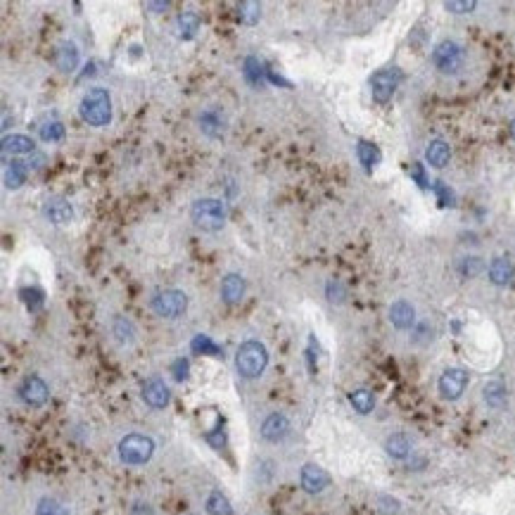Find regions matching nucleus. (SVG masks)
Segmentation results:
<instances>
[{
  "mask_svg": "<svg viewBox=\"0 0 515 515\" xmlns=\"http://www.w3.org/2000/svg\"><path fill=\"white\" fill-rule=\"evenodd\" d=\"M79 112L88 126H107L112 121V97L105 88H90L81 97Z\"/></svg>",
  "mask_w": 515,
  "mask_h": 515,
  "instance_id": "f257e3e1",
  "label": "nucleus"
},
{
  "mask_svg": "<svg viewBox=\"0 0 515 515\" xmlns=\"http://www.w3.org/2000/svg\"><path fill=\"white\" fill-rule=\"evenodd\" d=\"M190 217H193V224L202 228V231L207 233H217L221 228L226 226V205L217 198H200L193 202L190 207Z\"/></svg>",
  "mask_w": 515,
  "mask_h": 515,
  "instance_id": "f03ea898",
  "label": "nucleus"
},
{
  "mask_svg": "<svg viewBox=\"0 0 515 515\" xmlns=\"http://www.w3.org/2000/svg\"><path fill=\"white\" fill-rule=\"evenodd\" d=\"M266 363H269V351L262 342L257 340H247L240 344L238 354H236V370L240 373V377L245 380H254L264 373Z\"/></svg>",
  "mask_w": 515,
  "mask_h": 515,
  "instance_id": "7ed1b4c3",
  "label": "nucleus"
},
{
  "mask_svg": "<svg viewBox=\"0 0 515 515\" xmlns=\"http://www.w3.org/2000/svg\"><path fill=\"white\" fill-rule=\"evenodd\" d=\"M116 452H119L121 463H126V466H143V463H147L152 459L154 442H152V437H147V435L131 432L119 442Z\"/></svg>",
  "mask_w": 515,
  "mask_h": 515,
  "instance_id": "20e7f679",
  "label": "nucleus"
},
{
  "mask_svg": "<svg viewBox=\"0 0 515 515\" xmlns=\"http://www.w3.org/2000/svg\"><path fill=\"white\" fill-rule=\"evenodd\" d=\"M150 306L159 318H178L188 309V295L183 290H159L150 299Z\"/></svg>",
  "mask_w": 515,
  "mask_h": 515,
  "instance_id": "39448f33",
  "label": "nucleus"
},
{
  "mask_svg": "<svg viewBox=\"0 0 515 515\" xmlns=\"http://www.w3.org/2000/svg\"><path fill=\"white\" fill-rule=\"evenodd\" d=\"M466 60V53L456 41H442L432 50V64L442 74H459Z\"/></svg>",
  "mask_w": 515,
  "mask_h": 515,
  "instance_id": "423d86ee",
  "label": "nucleus"
},
{
  "mask_svg": "<svg viewBox=\"0 0 515 515\" xmlns=\"http://www.w3.org/2000/svg\"><path fill=\"white\" fill-rule=\"evenodd\" d=\"M399 83H401V71L396 67L375 71V74L370 76V93H373V100L380 102V105L389 102Z\"/></svg>",
  "mask_w": 515,
  "mask_h": 515,
  "instance_id": "0eeeda50",
  "label": "nucleus"
},
{
  "mask_svg": "<svg viewBox=\"0 0 515 515\" xmlns=\"http://www.w3.org/2000/svg\"><path fill=\"white\" fill-rule=\"evenodd\" d=\"M466 387H468V373L463 368H447L444 373L440 375V382H437L440 396L447 401L461 399V394L466 392Z\"/></svg>",
  "mask_w": 515,
  "mask_h": 515,
  "instance_id": "6e6552de",
  "label": "nucleus"
},
{
  "mask_svg": "<svg viewBox=\"0 0 515 515\" xmlns=\"http://www.w3.org/2000/svg\"><path fill=\"white\" fill-rule=\"evenodd\" d=\"M19 396H22V401L29 404V406H43L50 396V389L38 375H29L27 380L22 382V387H19Z\"/></svg>",
  "mask_w": 515,
  "mask_h": 515,
  "instance_id": "1a4fd4ad",
  "label": "nucleus"
},
{
  "mask_svg": "<svg viewBox=\"0 0 515 515\" xmlns=\"http://www.w3.org/2000/svg\"><path fill=\"white\" fill-rule=\"evenodd\" d=\"M299 482H302L304 492L321 494L323 489L330 485V475L325 473L321 466H316V463H306L302 468V475H299Z\"/></svg>",
  "mask_w": 515,
  "mask_h": 515,
  "instance_id": "9d476101",
  "label": "nucleus"
},
{
  "mask_svg": "<svg viewBox=\"0 0 515 515\" xmlns=\"http://www.w3.org/2000/svg\"><path fill=\"white\" fill-rule=\"evenodd\" d=\"M43 217L50 221V224H69L74 219V207L69 205L64 198H50L43 202Z\"/></svg>",
  "mask_w": 515,
  "mask_h": 515,
  "instance_id": "9b49d317",
  "label": "nucleus"
},
{
  "mask_svg": "<svg viewBox=\"0 0 515 515\" xmlns=\"http://www.w3.org/2000/svg\"><path fill=\"white\" fill-rule=\"evenodd\" d=\"M290 435V420L283 413H271L266 416L262 423V437L266 442H283Z\"/></svg>",
  "mask_w": 515,
  "mask_h": 515,
  "instance_id": "f8f14e48",
  "label": "nucleus"
},
{
  "mask_svg": "<svg viewBox=\"0 0 515 515\" xmlns=\"http://www.w3.org/2000/svg\"><path fill=\"white\" fill-rule=\"evenodd\" d=\"M169 387L164 380H159V377H150V380L143 384V399L145 404H150L152 408H164L169 404Z\"/></svg>",
  "mask_w": 515,
  "mask_h": 515,
  "instance_id": "ddd939ff",
  "label": "nucleus"
},
{
  "mask_svg": "<svg viewBox=\"0 0 515 515\" xmlns=\"http://www.w3.org/2000/svg\"><path fill=\"white\" fill-rule=\"evenodd\" d=\"M36 152V143L29 135L22 133H12L3 138V154L5 157H19V154H34Z\"/></svg>",
  "mask_w": 515,
  "mask_h": 515,
  "instance_id": "4468645a",
  "label": "nucleus"
},
{
  "mask_svg": "<svg viewBox=\"0 0 515 515\" xmlns=\"http://www.w3.org/2000/svg\"><path fill=\"white\" fill-rule=\"evenodd\" d=\"M389 321H392V325L396 330L413 328L416 325V309L408 302L399 299V302H394L392 306H389Z\"/></svg>",
  "mask_w": 515,
  "mask_h": 515,
  "instance_id": "2eb2a0df",
  "label": "nucleus"
},
{
  "mask_svg": "<svg viewBox=\"0 0 515 515\" xmlns=\"http://www.w3.org/2000/svg\"><path fill=\"white\" fill-rule=\"evenodd\" d=\"M243 297H245V278L238 276V273H228L221 280V299L226 304H238Z\"/></svg>",
  "mask_w": 515,
  "mask_h": 515,
  "instance_id": "dca6fc26",
  "label": "nucleus"
},
{
  "mask_svg": "<svg viewBox=\"0 0 515 515\" xmlns=\"http://www.w3.org/2000/svg\"><path fill=\"white\" fill-rule=\"evenodd\" d=\"M81 62V53H79V45L71 43V41H64L60 48H57V55H55V64L60 71H74L79 67Z\"/></svg>",
  "mask_w": 515,
  "mask_h": 515,
  "instance_id": "f3484780",
  "label": "nucleus"
},
{
  "mask_svg": "<svg viewBox=\"0 0 515 515\" xmlns=\"http://www.w3.org/2000/svg\"><path fill=\"white\" fill-rule=\"evenodd\" d=\"M425 159H428V164H432L435 169H444L449 164V159H452V147L440 138L430 140V145L425 150Z\"/></svg>",
  "mask_w": 515,
  "mask_h": 515,
  "instance_id": "a211bd4d",
  "label": "nucleus"
},
{
  "mask_svg": "<svg viewBox=\"0 0 515 515\" xmlns=\"http://www.w3.org/2000/svg\"><path fill=\"white\" fill-rule=\"evenodd\" d=\"M489 280H492L494 285H499V288L508 285L513 280V264L508 262L506 257L494 259L492 266H489Z\"/></svg>",
  "mask_w": 515,
  "mask_h": 515,
  "instance_id": "6ab92c4d",
  "label": "nucleus"
},
{
  "mask_svg": "<svg viewBox=\"0 0 515 515\" xmlns=\"http://www.w3.org/2000/svg\"><path fill=\"white\" fill-rule=\"evenodd\" d=\"M411 449H413V444H411V440L406 435H401V432H394V435H389L387 437V442H384V452H387L392 459H406V456L411 454Z\"/></svg>",
  "mask_w": 515,
  "mask_h": 515,
  "instance_id": "aec40b11",
  "label": "nucleus"
},
{
  "mask_svg": "<svg viewBox=\"0 0 515 515\" xmlns=\"http://www.w3.org/2000/svg\"><path fill=\"white\" fill-rule=\"evenodd\" d=\"M176 31H178V38L190 41L200 31V17L195 12H181L178 19H176Z\"/></svg>",
  "mask_w": 515,
  "mask_h": 515,
  "instance_id": "412c9836",
  "label": "nucleus"
},
{
  "mask_svg": "<svg viewBox=\"0 0 515 515\" xmlns=\"http://www.w3.org/2000/svg\"><path fill=\"white\" fill-rule=\"evenodd\" d=\"M356 154H358V162H361L366 171H373V169L380 164V150H377V145H373V143H368V140H358L356 143Z\"/></svg>",
  "mask_w": 515,
  "mask_h": 515,
  "instance_id": "4be33fe9",
  "label": "nucleus"
},
{
  "mask_svg": "<svg viewBox=\"0 0 515 515\" xmlns=\"http://www.w3.org/2000/svg\"><path fill=\"white\" fill-rule=\"evenodd\" d=\"M29 176V164L27 162H17L12 159L8 169H5V186L12 188V190H17V188H22V183L27 181Z\"/></svg>",
  "mask_w": 515,
  "mask_h": 515,
  "instance_id": "5701e85b",
  "label": "nucleus"
},
{
  "mask_svg": "<svg viewBox=\"0 0 515 515\" xmlns=\"http://www.w3.org/2000/svg\"><path fill=\"white\" fill-rule=\"evenodd\" d=\"M482 394H485V401L489 404L492 408H501L506 406V399H508V392H506V384L501 380H492L485 384V389H482Z\"/></svg>",
  "mask_w": 515,
  "mask_h": 515,
  "instance_id": "b1692460",
  "label": "nucleus"
},
{
  "mask_svg": "<svg viewBox=\"0 0 515 515\" xmlns=\"http://www.w3.org/2000/svg\"><path fill=\"white\" fill-rule=\"evenodd\" d=\"M112 335L119 344H133L135 342V325L123 316H116L112 321Z\"/></svg>",
  "mask_w": 515,
  "mask_h": 515,
  "instance_id": "393cba45",
  "label": "nucleus"
},
{
  "mask_svg": "<svg viewBox=\"0 0 515 515\" xmlns=\"http://www.w3.org/2000/svg\"><path fill=\"white\" fill-rule=\"evenodd\" d=\"M245 79L250 86L254 88H262L264 86V74H266V69L262 67V62L257 60V57H247L245 60Z\"/></svg>",
  "mask_w": 515,
  "mask_h": 515,
  "instance_id": "a878e982",
  "label": "nucleus"
},
{
  "mask_svg": "<svg viewBox=\"0 0 515 515\" xmlns=\"http://www.w3.org/2000/svg\"><path fill=\"white\" fill-rule=\"evenodd\" d=\"M349 401H351V406L363 416L375 408V396L370 389H354V392L349 394Z\"/></svg>",
  "mask_w": 515,
  "mask_h": 515,
  "instance_id": "bb28decb",
  "label": "nucleus"
},
{
  "mask_svg": "<svg viewBox=\"0 0 515 515\" xmlns=\"http://www.w3.org/2000/svg\"><path fill=\"white\" fill-rule=\"evenodd\" d=\"M207 513L210 515H233V506L231 501H228L221 492H212L210 497H207Z\"/></svg>",
  "mask_w": 515,
  "mask_h": 515,
  "instance_id": "cd10ccee",
  "label": "nucleus"
},
{
  "mask_svg": "<svg viewBox=\"0 0 515 515\" xmlns=\"http://www.w3.org/2000/svg\"><path fill=\"white\" fill-rule=\"evenodd\" d=\"M190 347L195 354H207V356H224V351H221V347L217 342L212 340L210 335H195L193 337V342H190Z\"/></svg>",
  "mask_w": 515,
  "mask_h": 515,
  "instance_id": "c85d7f7f",
  "label": "nucleus"
},
{
  "mask_svg": "<svg viewBox=\"0 0 515 515\" xmlns=\"http://www.w3.org/2000/svg\"><path fill=\"white\" fill-rule=\"evenodd\" d=\"M221 126H224V123H221L219 114L214 112V109H207V112L200 114V128L207 135H219L221 133Z\"/></svg>",
  "mask_w": 515,
  "mask_h": 515,
  "instance_id": "c756f323",
  "label": "nucleus"
},
{
  "mask_svg": "<svg viewBox=\"0 0 515 515\" xmlns=\"http://www.w3.org/2000/svg\"><path fill=\"white\" fill-rule=\"evenodd\" d=\"M259 15H262V8H259V3H252V0H245V3L238 5V17L240 22L245 24H257L259 22Z\"/></svg>",
  "mask_w": 515,
  "mask_h": 515,
  "instance_id": "7c9ffc66",
  "label": "nucleus"
},
{
  "mask_svg": "<svg viewBox=\"0 0 515 515\" xmlns=\"http://www.w3.org/2000/svg\"><path fill=\"white\" fill-rule=\"evenodd\" d=\"M456 269L463 278H475L478 273L485 269V264H482V259L478 257H463L459 264H456Z\"/></svg>",
  "mask_w": 515,
  "mask_h": 515,
  "instance_id": "2f4dec72",
  "label": "nucleus"
},
{
  "mask_svg": "<svg viewBox=\"0 0 515 515\" xmlns=\"http://www.w3.org/2000/svg\"><path fill=\"white\" fill-rule=\"evenodd\" d=\"M36 515H69V511L57 499H41L36 506Z\"/></svg>",
  "mask_w": 515,
  "mask_h": 515,
  "instance_id": "473e14b6",
  "label": "nucleus"
},
{
  "mask_svg": "<svg viewBox=\"0 0 515 515\" xmlns=\"http://www.w3.org/2000/svg\"><path fill=\"white\" fill-rule=\"evenodd\" d=\"M19 297H22V302L27 304V309H31V311H38L45 302L43 292L38 288H24L22 292H19Z\"/></svg>",
  "mask_w": 515,
  "mask_h": 515,
  "instance_id": "72a5a7b5",
  "label": "nucleus"
},
{
  "mask_svg": "<svg viewBox=\"0 0 515 515\" xmlns=\"http://www.w3.org/2000/svg\"><path fill=\"white\" fill-rule=\"evenodd\" d=\"M41 138L45 143H57L64 138V126L60 121H45L41 126Z\"/></svg>",
  "mask_w": 515,
  "mask_h": 515,
  "instance_id": "f704fd0d",
  "label": "nucleus"
},
{
  "mask_svg": "<svg viewBox=\"0 0 515 515\" xmlns=\"http://www.w3.org/2000/svg\"><path fill=\"white\" fill-rule=\"evenodd\" d=\"M432 190H435V195H437V202H440V207H454L456 195H454L452 188H449V186L444 183V181H435Z\"/></svg>",
  "mask_w": 515,
  "mask_h": 515,
  "instance_id": "c9c22d12",
  "label": "nucleus"
},
{
  "mask_svg": "<svg viewBox=\"0 0 515 515\" xmlns=\"http://www.w3.org/2000/svg\"><path fill=\"white\" fill-rule=\"evenodd\" d=\"M325 295H328V302L342 304L344 299H347V288H344L340 280H330V283L325 285Z\"/></svg>",
  "mask_w": 515,
  "mask_h": 515,
  "instance_id": "e433bc0d",
  "label": "nucleus"
},
{
  "mask_svg": "<svg viewBox=\"0 0 515 515\" xmlns=\"http://www.w3.org/2000/svg\"><path fill=\"white\" fill-rule=\"evenodd\" d=\"M444 8L454 15H466V12H473L478 8V3L475 0H449V3H444Z\"/></svg>",
  "mask_w": 515,
  "mask_h": 515,
  "instance_id": "4c0bfd02",
  "label": "nucleus"
},
{
  "mask_svg": "<svg viewBox=\"0 0 515 515\" xmlns=\"http://www.w3.org/2000/svg\"><path fill=\"white\" fill-rule=\"evenodd\" d=\"M377 508L387 515H394V513H399V501L389 499V497H377Z\"/></svg>",
  "mask_w": 515,
  "mask_h": 515,
  "instance_id": "58836bf2",
  "label": "nucleus"
},
{
  "mask_svg": "<svg viewBox=\"0 0 515 515\" xmlns=\"http://www.w3.org/2000/svg\"><path fill=\"white\" fill-rule=\"evenodd\" d=\"M411 176H413V181L420 188H428V174H425V166H423L420 162H416V164L411 166Z\"/></svg>",
  "mask_w": 515,
  "mask_h": 515,
  "instance_id": "ea45409f",
  "label": "nucleus"
},
{
  "mask_svg": "<svg viewBox=\"0 0 515 515\" xmlns=\"http://www.w3.org/2000/svg\"><path fill=\"white\" fill-rule=\"evenodd\" d=\"M188 368H190V366H188V358H176L174 366H171L176 380H186V377H188Z\"/></svg>",
  "mask_w": 515,
  "mask_h": 515,
  "instance_id": "a19ab883",
  "label": "nucleus"
},
{
  "mask_svg": "<svg viewBox=\"0 0 515 515\" xmlns=\"http://www.w3.org/2000/svg\"><path fill=\"white\" fill-rule=\"evenodd\" d=\"M131 515H154L152 513V508H150V504H133V508H131Z\"/></svg>",
  "mask_w": 515,
  "mask_h": 515,
  "instance_id": "79ce46f5",
  "label": "nucleus"
},
{
  "mask_svg": "<svg viewBox=\"0 0 515 515\" xmlns=\"http://www.w3.org/2000/svg\"><path fill=\"white\" fill-rule=\"evenodd\" d=\"M428 323H423L420 328H418V332H416L413 335V342H428Z\"/></svg>",
  "mask_w": 515,
  "mask_h": 515,
  "instance_id": "37998d69",
  "label": "nucleus"
},
{
  "mask_svg": "<svg viewBox=\"0 0 515 515\" xmlns=\"http://www.w3.org/2000/svg\"><path fill=\"white\" fill-rule=\"evenodd\" d=\"M169 3H147V10H166Z\"/></svg>",
  "mask_w": 515,
  "mask_h": 515,
  "instance_id": "c03bdc74",
  "label": "nucleus"
},
{
  "mask_svg": "<svg viewBox=\"0 0 515 515\" xmlns=\"http://www.w3.org/2000/svg\"><path fill=\"white\" fill-rule=\"evenodd\" d=\"M511 133H513V138H515V119H513V123H511Z\"/></svg>",
  "mask_w": 515,
  "mask_h": 515,
  "instance_id": "a18cd8bd",
  "label": "nucleus"
}]
</instances>
